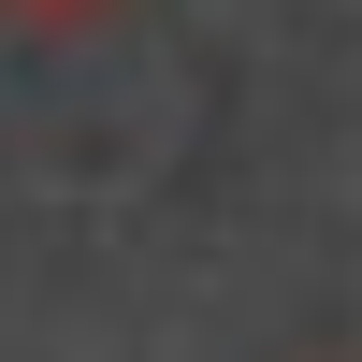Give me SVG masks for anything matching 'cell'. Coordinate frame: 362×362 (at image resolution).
<instances>
[{
    "instance_id": "obj_1",
    "label": "cell",
    "mask_w": 362,
    "mask_h": 362,
    "mask_svg": "<svg viewBox=\"0 0 362 362\" xmlns=\"http://www.w3.org/2000/svg\"><path fill=\"white\" fill-rule=\"evenodd\" d=\"M15 29H102V15H131V0H0Z\"/></svg>"
}]
</instances>
